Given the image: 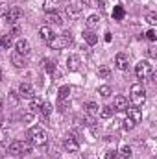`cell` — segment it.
I'll use <instances>...</instances> for the list:
<instances>
[{
	"label": "cell",
	"instance_id": "4dcf8cb0",
	"mask_svg": "<svg viewBox=\"0 0 157 159\" xmlns=\"http://www.w3.org/2000/svg\"><path fill=\"white\" fill-rule=\"evenodd\" d=\"M98 76H100V78H109V76H111V69H109V67H107V65H102V67H100V69H98Z\"/></svg>",
	"mask_w": 157,
	"mask_h": 159
},
{
	"label": "cell",
	"instance_id": "3957f363",
	"mask_svg": "<svg viewBox=\"0 0 157 159\" xmlns=\"http://www.w3.org/2000/svg\"><path fill=\"white\" fill-rule=\"evenodd\" d=\"M144 102H146V91L142 83H133L131 85V104L135 107H141Z\"/></svg>",
	"mask_w": 157,
	"mask_h": 159
},
{
	"label": "cell",
	"instance_id": "30bf717a",
	"mask_svg": "<svg viewBox=\"0 0 157 159\" xmlns=\"http://www.w3.org/2000/svg\"><path fill=\"white\" fill-rule=\"evenodd\" d=\"M11 63L17 69H22V67H26V56H20L19 52H13L11 54Z\"/></svg>",
	"mask_w": 157,
	"mask_h": 159
},
{
	"label": "cell",
	"instance_id": "2e32d148",
	"mask_svg": "<svg viewBox=\"0 0 157 159\" xmlns=\"http://www.w3.org/2000/svg\"><path fill=\"white\" fill-rule=\"evenodd\" d=\"M39 37H41L43 41H46V43H48V41L54 37V34H52V28H50V26H41V28H39Z\"/></svg>",
	"mask_w": 157,
	"mask_h": 159
},
{
	"label": "cell",
	"instance_id": "d4e9b609",
	"mask_svg": "<svg viewBox=\"0 0 157 159\" xmlns=\"http://www.w3.org/2000/svg\"><path fill=\"white\" fill-rule=\"evenodd\" d=\"M98 24H100V15L94 13V15H89V17H87V26H89V28H94V26H98Z\"/></svg>",
	"mask_w": 157,
	"mask_h": 159
},
{
	"label": "cell",
	"instance_id": "f546056e",
	"mask_svg": "<svg viewBox=\"0 0 157 159\" xmlns=\"http://www.w3.org/2000/svg\"><path fill=\"white\" fill-rule=\"evenodd\" d=\"M85 109H87V113H89V115H98V111H100L98 104H94V102H89V104L85 106Z\"/></svg>",
	"mask_w": 157,
	"mask_h": 159
},
{
	"label": "cell",
	"instance_id": "ac0fdd59",
	"mask_svg": "<svg viewBox=\"0 0 157 159\" xmlns=\"http://www.w3.org/2000/svg\"><path fill=\"white\" fill-rule=\"evenodd\" d=\"M43 69H44L48 74H54V72H56V61L44 57V59H43Z\"/></svg>",
	"mask_w": 157,
	"mask_h": 159
},
{
	"label": "cell",
	"instance_id": "cb8c5ba5",
	"mask_svg": "<svg viewBox=\"0 0 157 159\" xmlns=\"http://www.w3.org/2000/svg\"><path fill=\"white\" fill-rule=\"evenodd\" d=\"M124 15H126V11H124L122 6H115V7H113V19H115V20H122Z\"/></svg>",
	"mask_w": 157,
	"mask_h": 159
},
{
	"label": "cell",
	"instance_id": "7bdbcfd3",
	"mask_svg": "<svg viewBox=\"0 0 157 159\" xmlns=\"http://www.w3.org/2000/svg\"><path fill=\"white\" fill-rule=\"evenodd\" d=\"M2 126H4V113L0 111V128H2Z\"/></svg>",
	"mask_w": 157,
	"mask_h": 159
},
{
	"label": "cell",
	"instance_id": "8d00e7d4",
	"mask_svg": "<svg viewBox=\"0 0 157 159\" xmlns=\"http://www.w3.org/2000/svg\"><path fill=\"white\" fill-rule=\"evenodd\" d=\"M7 148H9V141H2V143H0V156H2V154H6V152H7Z\"/></svg>",
	"mask_w": 157,
	"mask_h": 159
},
{
	"label": "cell",
	"instance_id": "44dd1931",
	"mask_svg": "<svg viewBox=\"0 0 157 159\" xmlns=\"http://www.w3.org/2000/svg\"><path fill=\"white\" fill-rule=\"evenodd\" d=\"M54 111V107H52V104L50 102H43L39 107V113L43 115V117H50V113Z\"/></svg>",
	"mask_w": 157,
	"mask_h": 159
},
{
	"label": "cell",
	"instance_id": "6da1fadb",
	"mask_svg": "<svg viewBox=\"0 0 157 159\" xmlns=\"http://www.w3.org/2000/svg\"><path fill=\"white\" fill-rule=\"evenodd\" d=\"M72 43H74V35L70 32H63L61 35H54L52 39L48 41V46L52 50H63V48L70 46Z\"/></svg>",
	"mask_w": 157,
	"mask_h": 159
},
{
	"label": "cell",
	"instance_id": "d6a6232c",
	"mask_svg": "<svg viewBox=\"0 0 157 159\" xmlns=\"http://www.w3.org/2000/svg\"><path fill=\"white\" fill-rule=\"evenodd\" d=\"M122 128H124L126 131H129V129H133V128H135V122L129 119V117H126V119H124V122H122Z\"/></svg>",
	"mask_w": 157,
	"mask_h": 159
},
{
	"label": "cell",
	"instance_id": "52a82bcc",
	"mask_svg": "<svg viewBox=\"0 0 157 159\" xmlns=\"http://www.w3.org/2000/svg\"><path fill=\"white\" fill-rule=\"evenodd\" d=\"M19 96L20 98H34V87L30 81H22L19 87Z\"/></svg>",
	"mask_w": 157,
	"mask_h": 159
},
{
	"label": "cell",
	"instance_id": "f1b7e54d",
	"mask_svg": "<svg viewBox=\"0 0 157 159\" xmlns=\"http://www.w3.org/2000/svg\"><path fill=\"white\" fill-rule=\"evenodd\" d=\"M118 156H122V157L129 159L133 156V150H131V146H128V144H124L122 148H120V152H118Z\"/></svg>",
	"mask_w": 157,
	"mask_h": 159
},
{
	"label": "cell",
	"instance_id": "f35d334b",
	"mask_svg": "<svg viewBox=\"0 0 157 159\" xmlns=\"http://www.w3.org/2000/svg\"><path fill=\"white\" fill-rule=\"evenodd\" d=\"M105 159H118V152H115V150L107 152V154H105Z\"/></svg>",
	"mask_w": 157,
	"mask_h": 159
},
{
	"label": "cell",
	"instance_id": "7402d4cb",
	"mask_svg": "<svg viewBox=\"0 0 157 159\" xmlns=\"http://www.w3.org/2000/svg\"><path fill=\"white\" fill-rule=\"evenodd\" d=\"M32 148H34V144H32L30 141H20V156L32 154Z\"/></svg>",
	"mask_w": 157,
	"mask_h": 159
},
{
	"label": "cell",
	"instance_id": "5b68a950",
	"mask_svg": "<svg viewBox=\"0 0 157 159\" xmlns=\"http://www.w3.org/2000/svg\"><path fill=\"white\" fill-rule=\"evenodd\" d=\"M63 148H65L67 152H70V154H76V152L79 150L78 139H76L74 135H67V137L63 139Z\"/></svg>",
	"mask_w": 157,
	"mask_h": 159
},
{
	"label": "cell",
	"instance_id": "9c48e42d",
	"mask_svg": "<svg viewBox=\"0 0 157 159\" xmlns=\"http://www.w3.org/2000/svg\"><path fill=\"white\" fill-rule=\"evenodd\" d=\"M30 50H32V46H30V43L26 39H19L15 43V52H19L20 56H28Z\"/></svg>",
	"mask_w": 157,
	"mask_h": 159
},
{
	"label": "cell",
	"instance_id": "d6986e66",
	"mask_svg": "<svg viewBox=\"0 0 157 159\" xmlns=\"http://www.w3.org/2000/svg\"><path fill=\"white\" fill-rule=\"evenodd\" d=\"M79 9H81V4H70V6H67V15L76 19L79 15Z\"/></svg>",
	"mask_w": 157,
	"mask_h": 159
},
{
	"label": "cell",
	"instance_id": "277c9868",
	"mask_svg": "<svg viewBox=\"0 0 157 159\" xmlns=\"http://www.w3.org/2000/svg\"><path fill=\"white\" fill-rule=\"evenodd\" d=\"M152 74V65H150V61H139L137 65H135V76L139 80H144V78H148Z\"/></svg>",
	"mask_w": 157,
	"mask_h": 159
},
{
	"label": "cell",
	"instance_id": "4316f807",
	"mask_svg": "<svg viewBox=\"0 0 157 159\" xmlns=\"http://www.w3.org/2000/svg\"><path fill=\"white\" fill-rule=\"evenodd\" d=\"M57 94H59V100L69 98V96H70V87H69V85H61L59 91H57Z\"/></svg>",
	"mask_w": 157,
	"mask_h": 159
},
{
	"label": "cell",
	"instance_id": "f6af8a7d",
	"mask_svg": "<svg viewBox=\"0 0 157 159\" xmlns=\"http://www.w3.org/2000/svg\"><path fill=\"white\" fill-rule=\"evenodd\" d=\"M35 159H43V157H35Z\"/></svg>",
	"mask_w": 157,
	"mask_h": 159
},
{
	"label": "cell",
	"instance_id": "8992f818",
	"mask_svg": "<svg viewBox=\"0 0 157 159\" xmlns=\"http://www.w3.org/2000/svg\"><path fill=\"white\" fill-rule=\"evenodd\" d=\"M20 17H22V11H20V7H17V6H13V7H9L7 9V15L4 17L9 24H15L17 20H20Z\"/></svg>",
	"mask_w": 157,
	"mask_h": 159
},
{
	"label": "cell",
	"instance_id": "b9f144b4",
	"mask_svg": "<svg viewBox=\"0 0 157 159\" xmlns=\"http://www.w3.org/2000/svg\"><path fill=\"white\" fill-rule=\"evenodd\" d=\"M19 34H20V30H19V26H15V28H13V32H11L9 35H19Z\"/></svg>",
	"mask_w": 157,
	"mask_h": 159
},
{
	"label": "cell",
	"instance_id": "1f68e13d",
	"mask_svg": "<svg viewBox=\"0 0 157 159\" xmlns=\"http://www.w3.org/2000/svg\"><path fill=\"white\" fill-rule=\"evenodd\" d=\"M98 94L104 96V98L111 96V87H109V85H100V87H98Z\"/></svg>",
	"mask_w": 157,
	"mask_h": 159
},
{
	"label": "cell",
	"instance_id": "e0dca14e",
	"mask_svg": "<svg viewBox=\"0 0 157 159\" xmlns=\"http://www.w3.org/2000/svg\"><path fill=\"white\" fill-rule=\"evenodd\" d=\"M7 154L9 156H20V141H13V143H9V148H7Z\"/></svg>",
	"mask_w": 157,
	"mask_h": 159
},
{
	"label": "cell",
	"instance_id": "ba28073f",
	"mask_svg": "<svg viewBox=\"0 0 157 159\" xmlns=\"http://www.w3.org/2000/svg\"><path fill=\"white\" fill-rule=\"evenodd\" d=\"M115 111H126L128 109V98L126 96H122V94H118L113 98V106H111Z\"/></svg>",
	"mask_w": 157,
	"mask_h": 159
},
{
	"label": "cell",
	"instance_id": "d590c367",
	"mask_svg": "<svg viewBox=\"0 0 157 159\" xmlns=\"http://www.w3.org/2000/svg\"><path fill=\"white\" fill-rule=\"evenodd\" d=\"M144 35H146V39L150 41V43H155V41H157V34H155V30H154V28H152V30H148Z\"/></svg>",
	"mask_w": 157,
	"mask_h": 159
},
{
	"label": "cell",
	"instance_id": "ffe728a7",
	"mask_svg": "<svg viewBox=\"0 0 157 159\" xmlns=\"http://www.w3.org/2000/svg\"><path fill=\"white\" fill-rule=\"evenodd\" d=\"M113 113H115V109H113L111 106H104V107H100V111H98V115H100L102 119H111Z\"/></svg>",
	"mask_w": 157,
	"mask_h": 159
},
{
	"label": "cell",
	"instance_id": "60d3db41",
	"mask_svg": "<svg viewBox=\"0 0 157 159\" xmlns=\"http://www.w3.org/2000/svg\"><path fill=\"white\" fill-rule=\"evenodd\" d=\"M148 56H150V57H155V48H154V46L148 48Z\"/></svg>",
	"mask_w": 157,
	"mask_h": 159
},
{
	"label": "cell",
	"instance_id": "bcb514c9",
	"mask_svg": "<svg viewBox=\"0 0 157 159\" xmlns=\"http://www.w3.org/2000/svg\"><path fill=\"white\" fill-rule=\"evenodd\" d=\"M67 2H69V0H67Z\"/></svg>",
	"mask_w": 157,
	"mask_h": 159
},
{
	"label": "cell",
	"instance_id": "9a60e30c",
	"mask_svg": "<svg viewBox=\"0 0 157 159\" xmlns=\"http://www.w3.org/2000/svg\"><path fill=\"white\" fill-rule=\"evenodd\" d=\"M115 65H117V69L120 70H126L128 69V56L126 54H117V57H115Z\"/></svg>",
	"mask_w": 157,
	"mask_h": 159
},
{
	"label": "cell",
	"instance_id": "603a6c76",
	"mask_svg": "<svg viewBox=\"0 0 157 159\" xmlns=\"http://www.w3.org/2000/svg\"><path fill=\"white\" fill-rule=\"evenodd\" d=\"M11 44H13V39H11V35H9V34H7V35H2V39H0V48L9 50V48H11Z\"/></svg>",
	"mask_w": 157,
	"mask_h": 159
},
{
	"label": "cell",
	"instance_id": "ee69618b",
	"mask_svg": "<svg viewBox=\"0 0 157 159\" xmlns=\"http://www.w3.org/2000/svg\"><path fill=\"white\" fill-rule=\"evenodd\" d=\"M0 80H2V70H0Z\"/></svg>",
	"mask_w": 157,
	"mask_h": 159
},
{
	"label": "cell",
	"instance_id": "4fadbf2b",
	"mask_svg": "<svg viewBox=\"0 0 157 159\" xmlns=\"http://www.w3.org/2000/svg\"><path fill=\"white\" fill-rule=\"evenodd\" d=\"M57 7H59V0H44V4H43V9H44L48 15H50V13H56Z\"/></svg>",
	"mask_w": 157,
	"mask_h": 159
},
{
	"label": "cell",
	"instance_id": "ab89813d",
	"mask_svg": "<svg viewBox=\"0 0 157 159\" xmlns=\"http://www.w3.org/2000/svg\"><path fill=\"white\" fill-rule=\"evenodd\" d=\"M7 9H9L7 6H4V4H0V17H6V15H7Z\"/></svg>",
	"mask_w": 157,
	"mask_h": 159
},
{
	"label": "cell",
	"instance_id": "83f0119b",
	"mask_svg": "<svg viewBox=\"0 0 157 159\" xmlns=\"http://www.w3.org/2000/svg\"><path fill=\"white\" fill-rule=\"evenodd\" d=\"M57 109H59L61 113H65L67 109H70V100H69V98H63V100H59V102H57Z\"/></svg>",
	"mask_w": 157,
	"mask_h": 159
},
{
	"label": "cell",
	"instance_id": "8fae6325",
	"mask_svg": "<svg viewBox=\"0 0 157 159\" xmlns=\"http://www.w3.org/2000/svg\"><path fill=\"white\" fill-rule=\"evenodd\" d=\"M126 111H128V117H129V119L133 120L135 124L142 120V111H141L139 107H135V106H131V107H129V109H126Z\"/></svg>",
	"mask_w": 157,
	"mask_h": 159
},
{
	"label": "cell",
	"instance_id": "e575fe53",
	"mask_svg": "<svg viewBox=\"0 0 157 159\" xmlns=\"http://www.w3.org/2000/svg\"><path fill=\"white\" fill-rule=\"evenodd\" d=\"M146 22H148L150 26H155V24H157V13H155V11H152V13H148V15H146Z\"/></svg>",
	"mask_w": 157,
	"mask_h": 159
},
{
	"label": "cell",
	"instance_id": "5bb4252c",
	"mask_svg": "<svg viewBox=\"0 0 157 159\" xmlns=\"http://www.w3.org/2000/svg\"><path fill=\"white\" fill-rule=\"evenodd\" d=\"M83 39H85V43H87L89 46H94V44L98 43V35H96L92 30H85V32H83Z\"/></svg>",
	"mask_w": 157,
	"mask_h": 159
},
{
	"label": "cell",
	"instance_id": "74e56055",
	"mask_svg": "<svg viewBox=\"0 0 157 159\" xmlns=\"http://www.w3.org/2000/svg\"><path fill=\"white\" fill-rule=\"evenodd\" d=\"M32 120H34V111H28L22 115V122H32Z\"/></svg>",
	"mask_w": 157,
	"mask_h": 159
},
{
	"label": "cell",
	"instance_id": "484cf974",
	"mask_svg": "<svg viewBox=\"0 0 157 159\" xmlns=\"http://www.w3.org/2000/svg\"><path fill=\"white\" fill-rule=\"evenodd\" d=\"M48 20H50V22H54V24H57V26H61V24H63V17H61L57 11H56V13H50V15H48Z\"/></svg>",
	"mask_w": 157,
	"mask_h": 159
},
{
	"label": "cell",
	"instance_id": "7a4b0ae2",
	"mask_svg": "<svg viewBox=\"0 0 157 159\" xmlns=\"http://www.w3.org/2000/svg\"><path fill=\"white\" fill-rule=\"evenodd\" d=\"M28 141L35 146H44L48 143V137H46V131L39 128V126H34L28 129Z\"/></svg>",
	"mask_w": 157,
	"mask_h": 159
},
{
	"label": "cell",
	"instance_id": "7c38bea8",
	"mask_svg": "<svg viewBox=\"0 0 157 159\" xmlns=\"http://www.w3.org/2000/svg\"><path fill=\"white\" fill-rule=\"evenodd\" d=\"M79 65H81L79 56H69V57H67V69H69V70H72V72L78 70Z\"/></svg>",
	"mask_w": 157,
	"mask_h": 159
},
{
	"label": "cell",
	"instance_id": "836d02e7",
	"mask_svg": "<svg viewBox=\"0 0 157 159\" xmlns=\"http://www.w3.org/2000/svg\"><path fill=\"white\" fill-rule=\"evenodd\" d=\"M41 104H43V100L37 98V96H34V98H32V104H30V109H32V111H37L41 107Z\"/></svg>",
	"mask_w": 157,
	"mask_h": 159
}]
</instances>
